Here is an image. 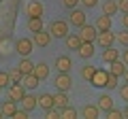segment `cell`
Here are the masks:
<instances>
[{"label": "cell", "instance_id": "6da1fadb", "mask_svg": "<svg viewBox=\"0 0 128 119\" xmlns=\"http://www.w3.org/2000/svg\"><path fill=\"white\" fill-rule=\"evenodd\" d=\"M68 19H54V21L49 23V32H51V36L54 38H66L68 36Z\"/></svg>", "mask_w": 128, "mask_h": 119}, {"label": "cell", "instance_id": "7a4b0ae2", "mask_svg": "<svg viewBox=\"0 0 128 119\" xmlns=\"http://www.w3.org/2000/svg\"><path fill=\"white\" fill-rule=\"evenodd\" d=\"M115 41H118V36H115L111 30H100V32H98V36H96V45L102 47V49H107V47H113Z\"/></svg>", "mask_w": 128, "mask_h": 119}, {"label": "cell", "instance_id": "3957f363", "mask_svg": "<svg viewBox=\"0 0 128 119\" xmlns=\"http://www.w3.org/2000/svg\"><path fill=\"white\" fill-rule=\"evenodd\" d=\"M79 36H81L83 43H96V36H98V28L96 26H90V23H86V26L79 28Z\"/></svg>", "mask_w": 128, "mask_h": 119}, {"label": "cell", "instance_id": "277c9868", "mask_svg": "<svg viewBox=\"0 0 128 119\" xmlns=\"http://www.w3.org/2000/svg\"><path fill=\"white\" fill-rule=\"evenodd\" d=\"M68 23L70 26H77V28H81V26H86V11L83 9H70V13H68Z\"/></svg>", "mask_w": 128, "mask_h": 119}, {"label": "cell", "instance_id": "5b68a950", "mask_svg": "<svg viewBox=\"0 0 128 119\" xmlns=\"http://www.w3.org/2000/svg\"><path fill=\"white\" fill-rule=\"evenodd\" d=\"M6 89H9V98H11V100H15V102H22L24 96L28 94V89L22 85V83H11Z\"/></svg>", "mask_w": 128, "mask_h": 119}, {"label": "cell", "instance_id": "8992f818", "mask_svg": "<svg viewBox=\"0 0 128 119\" xmlns=\"http://www.w3.org/2000/svg\"><path fill=\"white\" fill-rule=\"evenodd\" d=\"M32 49H34V41L32 38H17L15 41V51L19 55H30Z\"/></svg>", "mask_w": 128, "mask_h": 119}, {"label": "cell", "instance_id": "52a82bcc", "mask_svg": "<svg viewBox=\"0 0 128 119\" xmlns=\"http://www.w3.org/2000/svg\"><path fill=\"white\" fill-rule=\"evenodd\" d=\"M107 79H109V70H105V68H96V72H94V77H92V85L94 87H107Z\"/></svg>", "mask_w": 128, "mask_h": 119}, {"label": "cell", "instance_id": "ba28073f", "mask_svg": "<svg viewBox=\"0 0 128 119\" xmlns=\"http://www.w3.org/2000/svg\"><path fill=\"white\" fill-rule=\"evenodd\" d=\"M70 74L68 72H58V77H56V81H54V85H56V89H62V92H68L70 89Z\"/></svg>", "mask_w": 128, "mask_h": 119}, {"label": "cell", "instance_id": "9c48e42d", "mask_svg": "<svg viewBox=\"0 0 128 119\" xmlns=\"http://www.w3.org/2000/svg\"><path fill=\"white\" fill-rule=\"evenodd\" d=\"M51 32L49 30H38V32H34V36H32V41H34V45H38V47H47L51 43Z\"/></svg>", "mask_w": 128, "mask_h": 119}, {"label": "cell", "instance_id": "30bf717a", "mask_svg": "<svg viewBox=\"0 0 128 119\" xmlns=\"http://www.w3.org/2000/svg\"><path fill=\"white\" fill-rule=\"evenodd\" d=\"M43 4L38 2V0H32V2H28L26 4V15L28 17H43Z\"/></svg>", "mask_w": 128, "mask_h": 119}, {"label": "cell", "instance_id": "8fae6325", "mask_svg": "<svg viewBox=\"0 0 128 119\" xmlns=\"http://www.w3.org/2000/svg\"><path fill=\"white\" fill-rule=\"evenodd\" d=\"M56 68H58V72H68L70 66H73V60L68 58V55H58L56 58Z\"/></svg>", "mask_w": 128, "mask_h": 119}, {"label": "cell", "instance_id": "7c38bea8", "mask_svg": "<svg viewBox=\"0 0 128 119\" xmlns=\"http://www.w3.org/2000/svg\"><path fill=\"white\" fill-rule=\"evenodd\" d=\"M126 70H128V64L124 62L122 58H120V60H115V62H111V68H109V72L118 74V77H124V74H126Z\"/></svg>", "mask_w": 128, "mask_h": 119}, {"label": "cell", "instance_id": "4fadbf2b", "mask_svg": "<svg viewBox=\"0 0 128 119\" xmlns=\"http://www.w3.org/2000/svg\"><path fill=\"white\" fill-rule=\"evenodd\" d=\"M38 83H41V79H38L34 72H30V74H24V79H22V85L26 87L28 92H30V89H34V87H38Z\"/></svg>", "mask_w": 128, "mask_h": 119}, {"label": "cell", "instance_id": "5bb4252c", "mask_svg": "<svg viewBox=\"0 0 128 119\" xmlns=\"http://www.w3.org/2000/svg\"><path fill=\"white\" fill-rule=\"evenodd\" d=\"M111 15H107V13H102V15H98V17H96V21H94V26L98 28V32H100V30H111Z\"/></svg>", "mask_w": 128, "mask_h": 119}, {"label": "cell", "instance_id": "9a60e30c", "mask_svg": "<svg viewBox=\"0 0 128 119\" xmlns=\"http://www.w3.org/2000/svg\"><path fill=\"white\" fill-rule=\"evenodd\" d=\"M0 109H2V115H4V117H11V119H13V115L17 113V102L9 98V100L2 102V106H0Z\"/></svg>", "mask_w": 128, "mask_h": 119}, {"label": "cell", "instance_id": "2e32d148", "mask_svg": "<svg viewBox=\"0 0 128 119\" xmlns=\"http://www.w3.org/2000/svg\"><path fill=\"white\" fill-rule=\"evenodd\" d=\"M77 55L81 60H90L94 55V43H81V47L77 49Z\"/></svg>", "mask_w": 128, "mask_h": 119}, {"label": "cell", "instance_id": "e0dca14e", "mask_svg": "<svg viewBox=\"0 0 128 119\" xmlns=\"http://www.w3.org/2000/svg\"><path fill=\"white\" fill-rule=\"evenodd\" d=\"M17 68L22 70L24 74H30V72H34V62H32L28 55H22V60H19V64H17Z\"/></svg>", "mask_w": 128, "mask_h": 119}, {"label": "cell", "instance_id": "ac0fdd59", "mask_svg": "<svg viewBox=\"0 0 128 119\" xmlns=\"http://www.w3.org/2000/svg\"><path fill=\"white\" fill-rule=\"evenodd\" d=\"M64 43H66V49H70V51H77L79 47H81V36L79 34H68V36L64 38Z\"/></svg>", "mask_w": 128, "mask_h": 119}, {"label": "cell", "instance_id": "d6986e66", "mask_svg": "<svg viewBox=\"0 0 128 119\" xmlns=\"http://www.w3.org/2000/svg\"><path fill=\"white\" fill-rule=\"evenodd\" d=\"M22 106L26 111H34L38 106V96H34V94H26L24 100H22Z\"/></svg>", "mask_w": 128, "mask_h": 119}, {"label": "cell", "instance_id": "ffe728a7", "mask_svg": "<svg viewBox=\"0 0 128 119\" xmlns=\"http://www.w3.org/2000/svg\"><path fill=\"white\" fill-rule=\"evenodd\" d=\"M38 106H41L43 111H49V109H54V106H56L54 96H51V94H41V96H38Z\"/></svg>", "mask_w": 128, "mask_h": 119}, {"label": "cell", "instance_id": "44dd1931", "mask_svg": "<svg viewBox=\"0 0 128 119\" xmlns=\"http://www.w3.org/2000/svg\"><path fill=\"white\" fill-rule=\"evenodd\" d=\"M122 55H120L118 49H113V47H107V49H102V62H107V64H111V62H115V60H120Z\"/></svg>", "mask_w": 128, "mask_h": 119}, {"label": "cell", "instance_id": "7402d4cb", "mask_svg": "<svg viewBox=\"0 0 128 119\" xmlns=\"http://www.w3.org/2000/svg\"><path fill=\"white\" fill-rule=\"evenodd\" d=\"M81 115L86 119H96L98 115H100V109H98V104H86L81 111Z\"/></svg>", "mask_w": 128, "mask_h": 119}, {"label": "cell", "instance_id": "603a6c76", "mask_svg": "<svg viewBox=\"0 0 128 119\" xmlns=\"http://www.w3.org/2000/svg\"><path fill=\"white\" fill-rule=\"evenodd\" d=\"M96 104H98V109H100V111H111V109H113V98H111L109 94H102V96L98 98Z\"/></svg>", "mask_w": 128, "mask_h": 119}, {"label": "cell", "instance_id": "cb8c5ba5", "mask_svg": "<svg viewBox=\"0 0 128 119\" xmlns=\"http://www.w3.org/2000/svg\"><path fill=\"white\" fill-rule=\"evenodd\" d=\"M54 100H56V106H58V109H64V106L70 104L66 92H62V89H58V94H54Z\"/></svg>", "mask_w": 128, "mask_h": 119}, {"label": "cell", "instance_id": "d4e9b609", "mask_svg": "<svg viewBox=\"0 0 128 119\" xmlns=\"http://www.w3.org/2000/svg\"><path fill=\"white\" fill-rule=\"evenodd\" d=\"M34 74H36L41 81H45V79L49 77V66H47L45 62H41V64H34Z\"/></svg>", "mask_w": 128, "mask_h": 119}, {"label": "cell", "instance_id": "484cf974", "mask_svg": "<svg viewBox=\"0 0 128 119\" xmlns=\"http://www.w3.org/2000/svg\"><path fill=\"white\" fill-rule=\"evenodd\" d=\"M118 11H120V6H118V2H115V0H105V2H102V13H107V15H111V17H113Z\"/></svg>", "mask_w": 128, "mask_h": 119}, {"label": "cell", "instance_id": "4316f807", "mask_svg": "<svg viewBox=\"0 0 128 119\" xmlns=\"http://www.w3.org/2000/svg\"><path fill=\"white\" fill-rule=\"evenodd\" d=\"M28 30H30L32 34L38 32V30H43V17H28Z\"/></svg>", "mask_w": 128, "mask_h": 119}, {"label": "cell", "instance_id": "83f0119b", "mask_svg": "<svg viewBox=\"0 0 128 119\" xmlns=\"http://www.w3.org/2000/svg\"><path fill=\"white\" fill-rule=\"evenodd\" d=\"M94 72H96V68H94V66H90V64L81 66V79H83V81H92Z\"/></svg>", "mask_w": 128, "mask_h": 119}, {"label": "cell", "instance_id": "f1b7e54d", "mask_svg": "<svg viewBox=\"0 0 128 119\" xmlns=\"http://www.w3.org/2000/svg\"><path fill=\"white\" fill-rule=\"evenodd\" d=\"M9 77H11V83H22L24 72L19 68H13V70H9Z\"/></svg>", "mask_w": 128, "mask_h": 119}, {"label": "cell", "instance_id": "f546056e", "mask_svg": "<svg viewBox=\"0 0 128 119\" xmlns=\"http://www.w3.org/2000/svg\"><path fill=\"white\" fill-rule=\"evenodd\" d=\"M75 117H77V111H75L70 104L62 109V119H75Z\"/></svg>", "mask_w": 128, "mask_h": 119}, {"label": "cell", "instance_id": "4dcf8cb0", "mask_svg": "<svg viewBox=\"0 0 128 119\" xmlns=\"http://www.w3.org/2000/svg\"><path fill=\"white\" fill-rule=\"evenodd\" d=\"M120 77L118 74H113V72H109V79H107V89H115V87L120 85Z\"/></svg>", "mask_w": 128, "mask_h": 119}, {"label": "cell", "instance_id": "1f68e13d", "mask_svg": "<svg viewBox=\"0 0 128 119\" xmlns=\"http://www.w3.org/2000/svg\"><path fill=\"white\" fill-rule=\"evenodd\" d=\"M107 117L109 119H124V111H120V109H111V111H107Z\"/></svg>", "mask_w": 128, "mask_h": 119}, {"label": "cell", "instance_id": "d6a6232c", "mask_svg": "<svg viewBox=\"0 0 128 119\" xmlns=\"http://www.w3.org/2000/svg\"><path fill=\"white\" fill-rule=\"evenodd\" d=\"M9 85H11V77H9V72L0 70V87H9Z\"/></svg>", "mask_w": 128, "mask_h": 119}, {"label": "cell", "instance_id": "836d02e7", "mask_svg": "<svg viewBox=\"0 0 128 119\" xmlns=\"http://www.w3.org/2000/svg\"><path fill=\"white\" fill-rule=\"evenodd\" d=\"M118 43L124 45V47H128V28H124V32L118 34Z\"/></svg>", "mask_w": 128, "mask_h": 119}, {"label": "cell", "instance_id": "e575fe53", "mask_svg": "<svg viewBox=\"0 0 128 119\" xmlns=\"http://www.w3.org/2000/svg\"><path fill=\"white\" fill-rule=\"evenodd\" d=\"M28 113H30V111H26L22 106V109H17V113L13 115V119H28Z\"/></svg>", "mask_w": 128, "mask_h": 119}, {"label": "cell", "instance_id": "d590c367", "mask_svg": "<svg viewBox=\"0 0 128 119\" xmlns=\"http://www.w3.org/2000/svg\"><path fill=\"white\" fill-rule=\"evenodd\" d=\"M120 98H122L124 102H128V83H124V85L120 87Z\"/></svg>", "mask_w": 128, "mask_h": 119}, {"label": "cell", "instance_id": "8d00e7d4", "mask_svg": "<svg viewBox=\"0 0 128 119\" xmlns=\"http://www.w3.org/2000/svg\"><path fill=\"white\" fill-rule=\"evenodd\" d=\"M79 2H81V0H62V4L66 6V9H68V11H70V9H75V6H77Z\"/></svg>", "mask_w": 128, "mask_h": 119}, {"label": "cell", "instance_id": "74e56055", "mask_svg": "<svg viewBox=\"0 0 128 119\" xmlns=\"http://www.w3.org/2000/svg\"><path fill=\"white\" fill-rule=\"evenodd\" d=\"M81 4L86 6V9H94V6L98 4V0H81Z\"/></svg>", "mask_w": 128, "mask_h": 119}, {"label": "cell", "instance_id": "f35d334b", "mask_svg": "<svg viewBox=\"0 0 128 119\" xmlns=\"http://www.w3.org/2000/svg\"><path fill=\"white\" fill-rule=\"evenodd\" d=\"M118 6L122 13H128V0H118Z\"/></svg>", "mask_w": 128, "mask_h": 119}, {"label": "cell", "instance_id": "ab89813d", "mask_svg": "<svg viewBox=\"0 0 128 119\" xmlns=\"http://www.w3.org/2000/svg\"><path fill=\"white\" fill-rule=\"evenodd\" d=\"M122 26H124V28H128V13H124V15H122Z\"/></svg>", "mask_w": 128, "mask_h": 119}, {"label": "cell", "instance_id": "60d3db41", "mask_svg": "<svg viewBox=\"0 0 128 119\" xmlns=\"http://www.w3.org/2000/svg\"><path fill=\"white\" fill-rule=\"evenodd\" d=\"M122 60H124V62H126V64H128V47H126V49L122 51Z\"/></svg>", "mask_w": 128, "mask_h": 119}, {"label": "cell", "instance_id": "b9f144b4", "mask_svg": "<svg viewBox=\"0 0 128 119\" xmlns=\"http://www.w3.org/2000/svg\"><path fill=\"white\" fill-rule=\"evenodd\" d=\"M124 117L128 119V102H126V109H124Z\"/></svg>", "mask_w": 128, "mask_h": 119}, {"label": "cell", "instance_id": "7bdbcfd3", "mask_svg": "<svg viewBox=\"0 0 128 119\" xmlns=\"http://www.w3.org/2000/svg\"><path fill=\"white\" fill-rule=\"evenodd\" d=\"M124 79H126V83H128V70H126V74H124Z\"/></svg>", "mask_w": 128, "mask_h": 119}, {"label": "cell", "instance_id": "ee69618b", "mask_svg": "<svg viewBox=\"0 0 128 119\" xmlns=\"http://www.w3.org/2000/svg\"><path fill=\"white\" fill-rule=\"evenodd\" d=\"M2 117H4V115H2V109H0V119H2Z\"/></svg>", "mask_w": 128, "mask_h": 119}, {"label": "cell", "instance_id": "f6af8a7d", "mask_svg": "<svg viewBox=\"0 0 128 119\" xmlns=\"http://www.w3.org/2000/svg\"><path fill=\"white\" fill-rule=\"evenodd\" d=\"M0 92H2V87H0Z\"/></svg>", "mask_w": 128, "mask_h": 119}]
</instances>
